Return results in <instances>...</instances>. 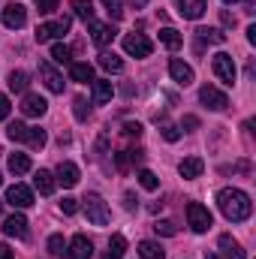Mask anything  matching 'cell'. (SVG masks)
<instances>
[{
  "instance_id": "1",
  "label": "cell",
  "mask_w": 256,
  "mask_h": 259,
  "mask_svg": "<svg viewBox=\"0 0 256 259\" xmlns=\"http://www.w3.org/2000/svg\"><path fill=\"white\" fill-rule=\"evenodd\" d=\"M217 205H220L223 217L232 220V223H241V220H247V217L253 214V202H250V196L244 193V190H238V187H226V190H220V193H217Z\"/></svg>"
},
{
  "instance_id": "2",
  "label": "cell",
  "mask_w": 256,
  "mask_h": 259,
  "mask_svg": "<svg viewBox=\"0 0 256 259\" xmlns=\"http://www.w3.org/2000/svg\"><path fill=\"white\" fill-rule=\"evenodd\" d=\"M6 136H9L12 142H24V145H30V148H42V145H46V130L27 127V124H21V121L9 124V127H6Z\"/></svg>"
},
{
  "instance_id": "3",
  "label": "cell",
  "mask_w": 256,
  "mask_h": 259,
  "mask_svg": "<svg viewBox=\"0 0 256 259\" xmlns=\"http://www.w3.org/2000/svg\"><path fill=\"white\" fill-rule=\"evenodd\" d=\"M84 214L94 226H106L109 223V205L103 202V196L97 193H88L84 196Z\"/></svg>"
},
{
  "instance_id": "4",
  "label": "cell",
  "mask_w": 256,
  "mask_h": 259,
  "mask_svg": "<svg viewBox=\"0 0 256 259\" xmlns=\"http://www.w3.org/2000/svg\"><path fill=\"white\" fill-rule=\"evenodd\" d=\"M187 223H190L193 232H208L211 229V211L205 208V205H199V202H190L187 205Z\"/></svg>"
},
{
  "instance_id": "5",
  "label": "cell",
  "mask_w": 256,
  "mask_h": 259,
  "mask_svg": "<svg viewBox=\"0 0 256 259\" xmlns=\"http://www.w3.org/2000/svg\"><path fill=\"white\" fill-rule=\"evenodd\" d=\"M211 66H214V72H217V78L223 81V84H235V78H238V69H235V61L229 58V55H214V61H211Z\"/></svg>"
},
{
  "instance_id": "6",
  "label": "cell",
  "mask_w": 256,
  "mask_h": 259,
  "mask_svg": "<svg viewBox=\"0 0 256 259\" xmlns=\"http://www.w3.org/2000/svg\"><path fill=\"white\" fill-rule=\"evenodd\" d=\"M124 52L133 55V58H151L154 46H151V39L142 36V33H127V36H124Z\"/></svg>"
},
{
  "instance_id": "7",
  "label": "cell",
  "mask_w": 256,
  "mask_h": 259,
  "mask_svg": "<svg viewBox=\"0 0 256 259\" xmlns=\"http://www.w3.org/2000/svg\"><path fill=\"white\" fill-rule=\"evenodd\" d=\"M66 30H69V18H58V21H46V24H39L36 27V42H49V39H55V36H64Z\"/></svg>"
},
{
  "instance_id": "8",
  "label": "cell",
  "mask_w": 256,
  "mask_h": 259,
  "mask_svg": "<svg viewBox=\"0 0 256 259\" xmlns=\"http://www.w3.org/2000/svg\"><path fill=\"white\" fill-rule=\"evenodd\" d=\"M199 100H202L208 109H214V112H223V109L229 106V97H226L223 91H217L214 84H205V88L199 91Z\"/></svg>"
},
{
  "instance_id": "9",
  "label": "cell",
  "mask_w": 256,
  "mask_h": 259,
  "mask_svg": "<svg viewBox=\"0 0 256 259\" xmlns=\"http://www.w3.org/2000/svg\"><path fill=\"white\" fill-rule=\"evenodd\" d=\"M6 202H9L12 208H30V205H33V190L24 187V184H12V187L6 190Z\"/></svg>"
},
{
  "instance_id": "10",
  "label": "cell",
  "mask_w": 256,
  "mask_h": 259,
  "mask_svg": "<svg viewBox=\"0 0 256 259\" xmlns=\"http://www.w3.org/2000/svg\"><path fill=\"white\" fill-rule=\"evenodd\" d=\"M3 24H6L9 30L24 27V24H27V9H24L21 3H9V6L3 9Z\"/></svg>"
},
{
  "instance_id": "11",
  "label": "cell",
  "mask_w": 256,
  "mask_h": 259,
  "mask_svg": "<svg viewBox=\"0 0 256 259\" xmlns=\"http://www.w3.org/2000/svg\"><path fill=\"white\" fill-rule=\"evenodd\" d=\"M21 112H24V118H42V115L49 112V103H46L39 94H24Z\"/></svg>"
},
{
  "instance_id": "12",
  "label": "cell",
  "mask_w": 256,
  "mask_h": 259,
  "mask_svg": "<svg viewBox=\"0 0 256 259\" xmlns=\"http://www.w3.org/2000/svg\"><path fill=\"white\" fill-rule=\"evenodd\" d=\"M39 78L46 81V88H49L52 94H61V91H64V78L58 75V69L49 64V61H39Z\"/></svg>"
},
{
  "instance_id": "13",
  "label": "cell",
  "mask_w": 256,
  "mask_h": 259,
  "mask_svg": "<svg viewBox=\"0 0 256 259\" xmlns=\"http://www.w3.org/2000/svg\"><path fill=\"white\" fill-rule=\"evenodd\" d=\"M3 235L9 238H27V217L24 214H12L3 220Z\"/></svg>"
},
{
  "instance_id": "14",
  "label": "cell",
  "mask_w": 256,
  "mask_h": 259,
  "mask_svg": "<svg viewBox=\"0 0 256 259\" xmlns=\"http://www.w3.org/2000/svg\"><path fill=\"white\" fill-rule=\"evenodd\" d=\"M88 24H91V39L97 46H109L115 39V27L112 24H103V21H88Z\"/></svg>"
},
{
  "instance_id": "15",
  "label": "cell",
  "mask_w": 256,
  "mask_h": 259,
  "mask_svg": "<svg viewBox=\"0 0 256 259\" xmlns=\"http://www.w3.org/2000/svg\"><path fill=\"white\" fill-rule=\"evenodd\" d=\"M91 256H94V244H91V238L75 235V238L69 241V259H91Z\"/></svg>"
},
{
  "instance_id": "16",
  "label": "cell",
  "mask_w": 256,
  "mask_h": 259,
  "mask_svg": "<svg viewBox=\"0 0 256 259\" xmlns=\"http://www.w3.org/2000/svg\"><path fill=\"white\" fill-rule=\"evenodd\" d=\"M169 75H172L178 84H184V88L193 84V69L184 64V61H178V58H172V61H169Z\"/></svg>"
},
{
  "instance_id": "17",
  "label": "cell",
  "mask_w": 256,
  "mask_h": 259,
  "mask_svg": "<svg viewBox=\"0 0 256 259\" xmlns=\"http://www.w3.org/2000/svg\"><path fill=\"white\" fill-rule=\"evenodd\" d=\"M112 94H115V88H112V81L109 78H94V106H106L109 100H112Z\"/></svg>"
},
{
  "instance_id": "18",
  "label": "cell",
  "mask_w": 256,
  "mask_h": 259,
  "mask_svg": "<svg viewBox=\"0 0 256 259\" xmlns=\"http://www.w3.org/2000/svg\"><path fill=\"white\" fill-rule=\"evenodd\" d=\"M205 9H208V3H205V0H178V12H181L184 18H190V21L202 18V15H205Z\"/></svg>"
},
{
  "instance_id": "19",
  "label": "cell",
  "mask_w": 256,
  "mask_h": 259,
  "mask_svg": "<svg viewBox=\"0 0 256 259\" xmlns=\"http://www.w3.org/2000/svg\"><path fill=\"white\" fill-rule=\"evenodd\" d=\"M55 181H61L64 187H75V184H78V166L69 163V160H64V163L58 166V178H55Z\"/></svg>"
},
{
  "instance_id": "20",
  "label": "cell",
  "mask_w": 256,
  "mask_h": 259,
  "mask_svg": "<svg viewBox=\"0 0 256 259\" xmlns=\"http://www.w3.org/2000/svg\"><path fill=\"white\" fill-rule=\"evenodd\" d=\"M217 244H220V250H223V256L226 259H247V253L241 250V244H238L232 235H220Z\"/></svg>"
},
{
  "instance_id": "21",
  "label": "cell",
  "mask_w": 256,
  "mask_h": 259,
  "mask_svg": "<svg viewBox=\"0 0 256 259\" xmlns=\"http://www.w3.org/2000/svg\"><path fill=\"white\" fill-rule=\"evenodd\" d=\"M33 187H36L42 196H52V193H55V187H58V181H55V175H52V172L39 169V172L33 175Z\"/></svg>"
},
{
  "instance_id": "22",
  "label": "cell",
  "mask_w": 256,
  "mask_h": 259,
  "mask_svg": "<svg viewBox=\"0 0 256 259\" xmlns=\"http://www.w3.org/2000/svg\"><path fill=\"white\" fill-rule=\"evenodd\" d=\"M202 169H205L202 157H187V160H181V163H178L181 178H199V175H202Z\"/></svg>"
},
{
  "instance_id": "23",
  "label": "cell",
  "mask_w": 256,
  "mask_h": 259,
  "mask_svg": "<svg viewBox=\"0 0 256 259\" xmlns=\"http://www.w3.org/2000/svg\"><path fill=\"white\" fill-rule=\"evenodd\" d=\"M69 78L78 81V84H88V81H94V66L91 64H69Z\"/></svg>"
},
{
  "instance_id": "24",
  "label": "cell",
  "mask_w": 256,
  "mask_h": 259,
  "mask_svg": "<svg viewBox=\"0 0 256 259\" xmlns=\"http://www.w3.org/2000/svg\"><path fill=\"white\" fill-rule=\"evenodd\" d=\"M196 36H199L202 42H211V46H223V42H226V33H223L220 27H199Z\"/></svg>"
},
{
  "instance_id": "25",
  "label": "cell",
  "mask_w": 256,
  "mask_h": 259,
  "mask_svg": "<svg viewBox=\"0 0 256 259\" xmlns=\"http://www.w3.org/2000/svg\"><path fill=\"white\" fill-rule=\"evenodd\" d=\"M160 42H163L166 49H172V52H175V49H181V46H184V36H181L175 27H163V30H160Z\"/></svg>"
},
{
  "instance_id": "26",
  "label": "cell",
  "mask_w": 256,
  "mask_h": 259,
  "mask_svg": "<svg viewBox=\"0 0 256 259\" xmlns=\"http://www.w3.org/2000/svg\"><path fill=\"white\" fill-rule=\"evenodd\" d=\"M9 172H12V175L30 172V157H27V154H9Z\"/></svg>"
},
{
  "instance_id": "27",
  "label": "cell",
  "mask_w": 256,
  "mask_h": 259,
  "mask_svg": "<svg viewBox=\"0 0 256 259\" xmlns=\"http://www.w3.org/2000/svg\"><path fill=\"white\" fill-rule=\"evenodd\" d=\"M142 157H145V154H142L139 148H136V151H121V154H115V166H118V169L124 172V169H130L133 163H139Z\"/></svg>"
},
{
  "instance_id": "28",
  "label": "cell",
  "mask_w": 256,
  "mask_h": 259,
  "mask_svg": "<svg viewBox=\"0 0 256 259\" xmlns=\"http://www.w3.org/2000/svg\"><path fill=\"white\" fill-rule=\"evenodd\" d=\"M100 66H103L106 72H124V61H121L115 52H103V55H100Z\"/></svg>"
},
{
  "instance_id": "29",
  "label": "cell",
  "mask_w": 256,
  "mask_h": 259,
  "mask_svg": "<svg viewBox=\"0 0 256 259\" xmlns=\"http://www.w3.org/2000/svg\"><path fill=\"white\" fill-rule=\"evenodd\" d=\"M139 256L142 259H166V253H163V247L157 241H142L139 244Z\"/></svg>"
},
{
  "instance_id": "30",
  "label": "cell",
  "mask_w": 256,
  "mask_h": 259,
  "mask_svg": "<svg viewBox=\"0 0 256 259\" xmlns=\"http://www.w3.org/2000/svg\"><path fill=\"white\" fill-rule=\"evenodd\" d=\"M72 12L81 21H94V3L91 0H72Z\"/></svg>"
},
{
  "instance_id": "31",
  "label": "cell",
  "mask_w": 256,
  "mask_h": 259,
  "mask_svg": "<svg viewBox=\"0 0 256 259\" xmlns=\"http://www.w3.org/2000/svg\"><path fill=\"white\" fill-rule=\"evenodd\" d=\"M124 250H127V238H124V235H112V241H109V256L106 259H124Z\"/></svg>"
},
{
  "instance_id": "32",
  "label": "cell",
  "mask_w": 256,
  "mask_h": 259,
  "mask_svg": "<svg viewBox=\"0 0 256 259\" xmlns=\"http://www.w3.org/2000/svg\"><path fill=\"white\" fill-rule=\"evenodd\" d=\"M27 81H30V75L24 69H12L9 72V88L12 91H27Z\"/></svg>"
},
{
  "instance_id": "33",
  "label": "cell",
  "mask_w": 256,
  "mask_h": 259,
  "mask_svg": "<svg viewBox=\"0 0 256 259\" xmlns=\"http://www.w3.org/2000/svg\"><path fill=\"white\" fill-rule=\"evenodd\" d=\"M49 253H52V259H64V253H66L64 235H52L49 238Z\"/></svg>"
},
{
  "instance_id": "34",
  "label": "cell",
  "mask_w": 256,
  "mask_h": 259,
  "mask_svg": "<svg viewBox=\"0 0 256 259\" xmlns=\"http://www.w3.org/2000/svg\"><path fill=\"white\" fill-rule=\"evenodd\" d=\"M69 58H72L69 46H64V42H55V46H52V61H55V64H69Z\"/></svg>"
},
{
  "instance_id": "35",
  "label": "cell",
  "mask_w": 256,
  "mask_h": 259,
  "mask_svg": "<svg viewBox=\"0 0 256 259\" xmlns=\"http://www.w3.org/2000/svg\"><path fill=\"white\" fill-rule=\"evenodd\" d=\"M139 184H142V187H145L148 193H154V190L160 187V181H157V175H154V172H148V169H142V172H139Z\"/></svg>"
},
{
  "instance_id": "36",
  "label": "cell",
  "mask_w": 256,
  "mask_h": 259,
  "mask_svg": "<svg viewBox=\"0 0 256 259\" xmlns=\"http://www.w3.org/2000/svg\"><path fill=\"white\" fill-rule=\"evenodd\" d=\"M72 115H75L78 121H88L91 109H88V100H84V97H75V100H72Z\"/></svg>"
},
{
  "instance_id": "37",
  "label": "cell",
  "mask_w": 256,
  "mask_h": 259,
  "mask_svg": "<svg viewBox=\"0 0 256 259\" xmlns=\"http://www.w3.org/2000/svg\"><path fill=\"white\" fill-rule=\"evenodd\" d=\"M103 6H106V12H109L112 21H121V18H124V6H121V0H103Z\"/></svg>"
},
{
  "instance_id": "38",
  "label": "cell",
  "mask_w": 256,
  "mask_h": 259,
  "mask_svg": "<svg viewBox=\"0 0 256 259\" xmlns=\"http://www.w3.org/2000/svg\"><path fill=\"white\" fill-rule=\"evenodd\" d=\"M154 232H157V235L172 238V235H178V226H175L172 220H163V223H154Z\"/></svg>"
},
{
  "instance_id": "39",
  "label": "cell",
  "mask_w": 256,
  "mask_h": 259,
  "mask_svg": "<svg viewBox=\"0 0 256 259\" xmlns=\"http://www.w3.org/2000/svg\"><path fill=\"white\" fill-rule=\"evenodd\" d=\"M160 133H163V139H166V142H178V139H181V130L175 127V124H163Z\"/></svg>"
},
{
  "instance_id": "40",
  "label": "cell",
  "mask_w": 256,
  "mask_h": 259,
  "mask_svg": "<svg viewBox=\"0 0 256 259\" xmlns=\"http://www.w3.org/2000/svg\"><path fill=\"white\" fill-rule=\"evenodd\" d=\"M61 211H64V214H75V211H78V199L64 196V199H61Z\"/></svg>"
},
{
  "instance_id": "41",
  "label": "cell",
  "mask_w": 256,
  "mask_h": 259,
  "mask_svg": "<svg viewBox=\"0 0 256 259\" xmlns=\"http://www.w3.org/2000/svg\"><path fill=\"white\" fill-rule=\"evenodd\" d=\"M36 9L49 15V12H55V9H58V0H36Z\"/></svg>"
},
{
  "instance_id": "42",
  "label": "cell",
  "mask_w": 256,
  "mask_h": 259,
  "mask_svg": "<svg viewBox=\"0 0 256 259\" xmlns=\"http://www.w3.org/2000/svg\"><path fill=\"white\" fill-rule=\"evenodd\" d=\"M124 136H130V139H139V136H142V124H124Z\"/></svg>"
},
{
  "instance_id": "43",
  "label": "cell",
  "mask_w": 256,
  "mask_h": 259,
  "mask_svg": "<svg viewBox=\"0 0 256 259\" xmlns=\"http://www.w3.org/2000/svg\"><path fill=\"white\" fill-rule=\"evenodd\" d=\"M6 118H9V97L0 94V121H6Z\"/></svg>"
},
{
  "instance_id": "44",
  "label": "cell",
  "mask_w": 256,
  "mask_h": 259,
  "mask_svg": "<svg viewBox=\"0 0 256 259\" xmlns=\"http://www.w3.org/2000/svg\"><path fill=\"white\" fill-rule=\"evenodd\" d=\"M181 127H187V130H196V127H199V118H196V115H187Z\"/></svg>"
},
{
  "instance_id": "45",
  "label": "cell",
  "mask_w": 256,
  "mask_h": 259,
  "mask_svg": "<svg viewBox=\"0 0 256 259\" xmlns=\"http://www.w3.org/2000/svg\"><path fill=\"white\" fill-rule=\"evenodd\" d=\"M124 208H127V211L136 208V196H133V193H124Z\"/></svg>"
},
{
  "instance_id": "46",
  "label": "cell",
  "mask_w": 256,
  "mask_h": 259,
  "mask_svg": "<svg viewBox=\"0 0 256 259\" xmlns=\"http://www.w3.org/2000/svg\"><path fill=\"white\" fill-rule=\"evenodd\" d=\"M220 18H223V24H226V27H235V18H232V15H229V12H223V15H220Z\"/></svg>"
},
{
  "instance_id": "47",
  "label": "cell",
  "mask_w": 256,
  "mask_h": 259,
  "mask_svg": "<svg viewBox=\"0 0 256 259\" xmlns=\"http://www.w3.org/2000/svg\"><path fill=\"white\" fill-rule=\"evenodd\" d=\"M0 259H12V250L6 244H0Z\"/></svg>"
},
{
  "instance_id": "48",
  "label": "cell",
  "mask_w": 256,
  "mask_h": 259,
  "mask_svg": "<svg viewBox=\"0 0 256 259\" xmlns=\"http://www.w3.org/2000/svg\"><path fill=\"white\" fill-rule=\"evenodd\" d=\"M247 39H250V42H256V27H253V24L247 27Z\"/></svg>"
},
{
  "instance_id": "49",
  "label": "cell",
  "mask_w": 256,
  "mask_h": 259,
  "mask_svg": "<svg viewBox=\"0 0 256 259\" xmlns=\"http://www.w3.org/2000/svg\"><path fill=\"white\" fill-rule=\"evenodd\" d=\"M130 3H133V6H136V9H142V6H145V3H148V0H130Z\"/></svg>"
},
{
  "instance_id": "50",
  "label": "cell",
  "mask_w": 256,
  "mask_h": 259,
  "mask_svg": "<svg viewBox=\"0 0 256 259\" xmlns=\"http://www.w3.org/2000/svg\"><path fill=\"white\" fill-rule=\"evenodd\" d=\"M205 259H220V256H217V253H208V250H205Z\"/></svg>"
},
{
  "instance_id": "51",
  "label": "cell",
  "mask_w": 256,
  "mask_h": 259,
  "mask_svg": "<svg viewBox=\"0 0 256 259\" xmlns=\"http://www.w3.org/2000/svg\"><path fill=\"white\" fill-rule=\"evenodd\" d=\"M223 3H238V0H223Z\"/></svg>"
},
{
  "instance_id": "52",
  "label": "cell",
  "mask_w": 256,
  "mask_h": 259,
  "mask_svg": "<svg viewBox=\"0 0 256 259\" xmlns=\"http://www.w3.org/2000/svg\"><path fill=\"white\" fill-rule=\"evenodd\" d=\"M0 184H3V178H0Z\"/></svg>"
}]
</instances>
